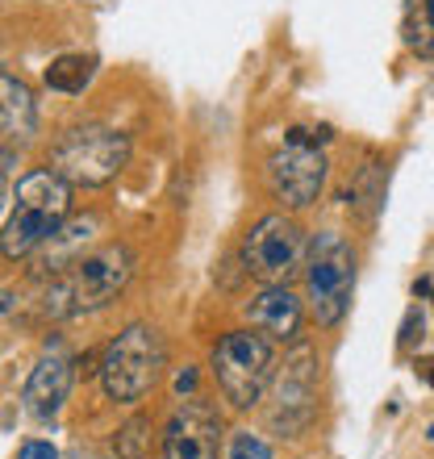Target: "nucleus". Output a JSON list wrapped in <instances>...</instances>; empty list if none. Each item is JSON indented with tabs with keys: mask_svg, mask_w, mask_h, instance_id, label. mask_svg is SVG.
<instances>
[{
	"mask_svg": "<svg viewBox=\"0 0 434 459\" xmlns=\"http://www.w3.org/2000/svg\"><path fill=\"white\" fill-rule=\"evenodd\" d=\"M134 276V251L121 242H105L97 251H88L80 264L47 280L42 292V314L50 317H80L108 305Z\"/></svg>",
	"mask_w": 434,
	"mask_h": 459,
	"instance_id": "1",
	"label": "nucleus"
},
{
	"mask_svg": "<svg viewBox=\"0 0 434 459\" xmlns=\"http://www.w3.org/2000/svg\"><path fill=\"white\" fill-rule=\"evenodd\" d=\"M72 209V184L55 168H38L17 180V205L0 230V255L4 259H30L55 230L67 221Z\"/></svg>",
	"mask_w": 434,
	"mask_h": 459,
	"instance_id": "2",
	"label": "nucleus"
},
{
	"mask_svg": "<svg viewBox=\"0 0 434 459\" xmlns=\"http://www.w3.org/2000/svg\"><path fill=\"white\" fill-rule=\"evenodd\" d=\"M168 368V347L151 322H130L117 339L100 351V385L108 401H143L151 388L163 380Z\"/></svg>",
	"mask_w": 434,
	"mask_h": 459,
	"instance_id": "3",
	"label": "nucleus"
},
{
	"mask_svg": "<svg viewBox=\"0 0 434 459\" xmlns=\"http://www.w3.org/2000/svg\"><path fill=\"white\" fill-rule=\"evenodd\" d=\"M213 376L234 410H255L276 376V342L264 330H230L213 347Z\"/></svg>",
	"mask_w": 434,
	"mask_h": 459,
	"instance_id": "4",
	"label": "nucleus"
},
{
	"mask_svg": "<svg viewBox=\"0 0 434 459\" xmlns=\"http://www.w3.org/2000/svg\"><path fill=\"white\" fill-rule=\"evenodd\" d=\"M351 292H355V247L334 230H322L309 238L305 255V297L317 326L330 330L347 317Z\"/></svg>",
	"mask_w": 434,
	"mask_h": 459,
	"instance_id": "5",
	"label": "nucleus"
},
{
	"mask_svg": "<svg viewBox=\"0 0 434 459\" xmlns=\"http://www.w3.org/2000/svg\"><path fill=\"white\" fill-rule=\"evenodd\" d=\"M130 163V138L108 126H72L50 151V168L72 188H100Z\"/></svg>",
	"mask_w": 434,
	"mask_h": 459,
	"instance_id": "6",
	"label": "nucleus"
},
{
	"mask_svg": "<svg viewBox=\"0 0 434 459\" xmlns=\"http://www.w3.org/2000/svg\"><path fill=\"white\" fill-rule=\"evenodd\" d=\"M317 413V351L309 342H292L284 363H276L272 376V410H267V426L284 438H297L309 430Z\"/></svg>",
	"mask_w": 434,
	"mask_h": 459,
	"instance_id": "7",
	"label": "nucleus"
},
{
	"mask_svg": "<svg viewBox=\"0 0 434 459\" xmlns=\"http://www.w3.org/2000/svg\"><path fill=\"white\" fill-rule=\"evenodd\" d=\"M305 255H309V238L284 213L259 218L242 242V264L259 284H289L297 272H305Z\"/></svg>",
	"mask_w": 434,
	"mask_h": 459,
	"instance_id": "8",
	"label": "nucleus"
},
{
	"mask_svg": "<svg viewBox=\"0 0 434 459\" xmlns=\"http://www.w3.org/2000/svg\"><path fill=\"white\" fill-rule=\"evenodd\" d=\"M330 163H326L322 146L284 143L276 155L267 159V188L284 209H309L322 196Z\"/></svg>",
	"mask_w": 434,
	"mask_h": 459,
	"instance_id": "9",
	"label": "nucleus"
},
{
	"mask_svg": "<svg viewBox=\"0 0 434 459\" xmlns=\"http://www.w3.org/2000/svg\"><path fill=\"white\" fill-rule=\"evenodd\" d=\"M221 435V413L209 401L188 397L163 426V459H217Z\"/></svg>",
	"mask_w": 434,
	"mask_h": 459,
	"instance_id": "10",
	"label": "nucleus"
},
{
	"mask_svg": "<svg viewBox=\"0 0 434 459\" xmlns=\"http://www.w3.org/2000/svg\"><path fill=\"white\" fill-rule=\"evenodd\" d=\"M72 380H75V359L67 355L59 339L47 342L38 363L30 368V380L22 388V401H25V413L38 418V422H50L55 413L63 410V401L72 393Z\"/></svg>",
	"mask_w": 434,
	"mask_h": 459,
	"instance_id": "11",
	"label": "nucleus"
},
{
	"mask_svg": "<svg viewBox=\"0 0 434 459\" xmlns=\"http://www.w3.org/2000/svg\"><path fill=\"white\" fill-rule=\"evenodd\" d=\"M247 322H251L255 330H264L272 342H297L305 309L289 284H264V289L247 301Z\"/></svg>",
	"mask_w": 434,
	"mask_h": 459,
	"instance_id": "12",
	"label": "nucleus"
},
{
	"mask_svg": "<svg viewBox=\"0 0 434 459\" xmlns=\"http://www.w3.org/2000/svg\"><path fill=\"white\" fill-rule=\"evenodd\" d=\"M97 230H100V221L97 218H72V221H63L55 234H50L42 247L34 251V272L42 280H50V276H59V272H67L72 264H80L84 259V247L92 238H97Z\"/></svg>",
	"mask_w": 434,
	"mask_h": 459,
	"instance_id": "13",
	"label": "nucleus"
},
{
	"mask_svg": "<svg viewBox=\"0 0 434 459\" xmlns=\"http://www.w3.org/2000/svg\"><path fill=\"white\" fill-rule=\"evenodd\" d=\"M38 130V105L34 92L25 80H17L13 72L0 67V138L4 143H30Z\"/></svg>",
	"mask_w": 434,
	"mask_h": 459,
	"instance_id": "14",
	"label": "nucleus"
},
{
	"mask_svg": "<svg viewBox=\"0 0 434 459\" xmlns=\"http://www.w3.org/2000/svg\"><path fill=\"white\" fill-rule=\"evenodd\" d=\"M401 42H405L413 55L434 59V0H410V4H405Z\"/></svg>",
	"mask_w": 434,
	"mask_h": 459,
	"instance_id": "15",
	"label": "nucleus"
},
{
	"mask_svg": "<svg viewBox=\"0 0 434 459\" xmlns=\"http://www.w3.org/2000/svg\"><path fill=\"white\" fill-rule=\"evenodd\" d=\"M92 75H97V59H92V55H59V59L42 72V80H47V88H55V92H84V88L92 84Z\"/></svg>",
	"mask_w": 434,
	"mask_h": 459,
	"instance_id": "16",
	"label": "nucleus"
},
{
	"mask_svg": "<svg viewBox=\"0 0 434 459\" xmlns=\"http://www.w3.org/2000/svg\"><path fill=\"white\" fill-rule=\"evenodd\" d=\"M347 201H351V209H355V213H363V218L372 221L376 209L385 205V168H380V163H368V168L360 171L355 188L347 193Z\"/></svg>",
	"mask_w": 434,
	"mask_h": 459,
	"instance_id": "17",
	"label": "nucleus"
},
{
	"mask_svg": "<svg viewBox=\"0 0 434 459\" xmlns=\"http://www.w3.org/2000/svg\"><path fill=\"white\" fill-rule=\"evenodd\" d=\"M146 443H151V422L138 413V418H130V422L117 430L113 451H117V459H143L146 455Z\"/></svg>",
	"mask_w": 434,
	"mask_h": 459,
	"instance_id": "18",
	"label": "nucleus"
},
{
	"mask_svg": "<svg viewBox=\"0 0 434 459\" xmlns=\"http://www.w3.org/2000/svg\"><path fill=\"white\" fill-rule=\"evenodd\" d=\"M272 455H276L272 443L251 435V430H234V438H230V459H272Z\"/></svg>",
	"mask_w": 434,
	"mask_h": 459,
	"instance_id": "19",
	"label": "nucleus"
},
{
	"mask_svg": "<svg viewBox=\"0 0 434 459\" xmlns=\"http://www.w3.org/2000/svg\"><path fill=\"white\" fill-rule=\"evenodd\" d=\"M422 330H426V317L418 314V309H410V314H405V322H401V334H397L401 351H410L413 342H422Z\"/></svg>",
	"mask_w": 434,
	"mask_h": 459,
	"instance_id": "20",
	"label": "nucleus"
},
{
	"mask_svg": "<svg viewBox=\"0 0 434 459\" xmlns=\"http://www.w3.org/2000/svg\"><path fill=\"white\" fill-rule=\"evenodd\" d=\"M17 459H59V451L50 447V443H42V438H30V443H22Z\"/></svg>",
	"mask_w": 434,
	"mask_h": 459,
	"instance_id": "21",
	"label": "nucleus"
},
{
	"mask_svg": "<svg viewBox=\"0 0 434 459\" xmlns=\"http://www.w3.org/2000/svg\"><path fill=\"white\" fill-rule=\"evenodd\" d=\"M193 388H196V372H193V368H184V372L176 376V393L184 397V393H193Z\"/></svg>",
	"mask_w": 434,
	"mask_h": 459,
	"instance_id": "22",
	"label": "nucleus"
},
{
	"mask_svg": "<svg viewBox=\"0 0 434 459\" xmlns=\"http://www.w3.org/2000/svg\"><path fill=\"white\" fill-rule=\"evenodd\" d=\"M0 196H4V155H0Z\"/></svg>",
	"mask_w": 434,
	"mask_h": 459,
	"instance_id": "23",
	"label": "nucleus"
},
{
	"mask_svg": "<svg viewBox=\"0 0 434 459\" xmlns=\"http://www.w3.org/2000/svg\"><path fill=\"white\" fill-rule=\"evenodd\" d=\"M426 380H430V388H434V363H426Z\"/></svg>",
	"mask_w": 434,
	"mask_h": 459,
	"instance_id": "24",
	"label": "nucleus"
}]
</instances>
